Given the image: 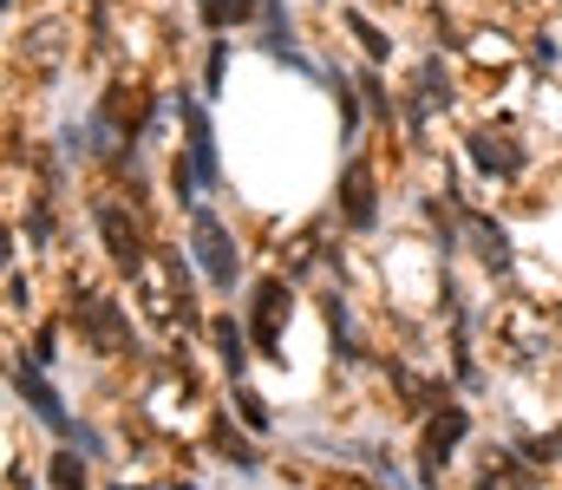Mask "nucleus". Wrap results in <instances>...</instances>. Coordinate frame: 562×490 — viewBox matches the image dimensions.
<instances>
[{
    "instance_id": "obj_8",
    "label": "nucleus",
    "mask_w": 562,
    "mask_h": 490,
    "mask_svg": "<svg viewBox=\"0 0 562 490\" xmlns=\"http://www.w3.org/2000/svg\"><path fill=\"white\" fill-rule=\"evenodd\" d=\"M353 79H360V99H367L373 132H400V86H393V66L360 59V66H353Z\"/></svg>"
},
{
    "instance_id": "obj_10",
    "label": "nucleus",
    "mask_w": 562,
    "mask_h": 490,
    "mask_svg": "<svg viewBox=\"0 0 562 490\" xmlns=\"http://www.w3.org/2000/svg\"><path fill=\"white\" fill-rule=\"evenodd\" d=\"M223 406H229L256 438H269V432L281 425V412L269 406V392H262V386H249V379H229V399H223Z\"/></svg>"
},
{
    "instance_id": "obj_2",
    "label": "nucleus",
    "mask_w": 562,
    "mask_h": 490,
    "mask_svg": "<svg viewBox=\"0 0 562 490\" xmlns=\"http://www.w3.org/2000/svg\"><path fill=\"white\" fill-rule=\"evenodd\" d=\"M386 209H393V190H386V151H347L340 170H334V203H327V216H334L353 242L380 249V236H386Z\"/></svg>"
},
{
    "instance_id": "obj_7",
    "label": "nucleus",
    "mask_w": 562,
    "mask_h": 490,
    "mask_svg": "<svg viewBox=\"0 0 562 490\" xmlns=\"http://www.w3.org/2000/svg\"><path fill=\"white\" fill-rule=\"evenodd\" d=\"M236 59H243V33H203V53H196V86H203V99H229V79H236Z\"/></svg>"
},
{
    "instance_id": "obj_9",
    "label": "nucleus",
    "mask_w": 562,
    "mask_h": 490,
    "mask_svg": "<svg viewBox=\"0 0 562 490\" xmlns=\"http://www.w3.org/2000/svg\"><path fill=\"white\" fill-rule=\"evenodd\" d=\"M92 458L79 452V445H66V438H53V452H46V490H105L92 485Z\"/></svg>"
},
{
    "instance_id": "obj_4",
    "label": "nucleus",
    "mask_w": 562,
    "mask_h": 490,
    "mask_svg": "<svg viewBox=\"0 0 562 490\" xmlns=\"http://www.w3.org/2000/svg\"><path fill=\"white\" fill-rule=\"evenodd\" d=\"M243 321L256 333V353L262 360H288V321L301 315V275H288V269H262L249 288H243Z\"/></svg>"
},
{
    "instance_id": "obj_1",
    "label": "nucleus",
    "mask_w": 562,
    "mask_h": 490,
    "mask_svg": "<svg viewBox=\"0 0 562 490\" xmlns=\"http://www.w3.org/2000/svg\"><path fill=\"white\" fill-rule=\"evenodd\" d=\"M86 216H92V242H99V262H105V275H119V282H138L144 269L157 262V216H150V203H138L132 190H119V183H105L99 176V190H86Z\"/></svg>"
},
{
    "instance_id": "obj_6",
    "label": "nucleus",
    "mask_w": 562,
    "mask_h": 490,
    "mask_svg": "<svg viewBox=\"0 0 562 490\" xmlns=\"http://www.w3.org/2000/svg\"><path fill=\"white\" fill-rule=\"evenodd\" d=\"M334 26H340V39H353L360 59H373V66H400V33H386V26L367 13V0H334Z\"/></svg>"
},
{
    "instance_id": "obj_11",
    "label": "nucleus",
    "mask_w": 562,
    "mask_h": 490,
    "mask_svg": "<svg viewBox=\"0 0 562 490\" xmlns=\"http://www.w3.org/2000/svg\"><path fill=\"white\" fill-rule=\"evenodd\" d=\"M7 321H13V327L40 321V275H33V269H20V255H7Z\"/></svg>"
},
{
    "instance_id": "obj_3",
    "label": "nucleus",
    "mask_w": 562,
    "mask_h": 490,
    "mask_svg": "<svg viewBox=\"0 0 562 490\" xmlns=\"http://www.w3.org/2000/svg\"><path fill=\"white\" fill-rule=\"evenodd\" d=\"M183 249L196 255V269H203V282H210L216 301H243V288L256 282L249 275V242L223 216V203H203V209L183 216Z\"/></svg>"
},
{
    "instance_id": "obj_12",
    "label": "nucleus",
    "mask_w": 562,
    "mask_h": 490,
    "mask_svg": "<svg viewBox=\"0 0 562 490\" xmlns=\"http://www.w3.org/2000/svg\"><path fill=\"white\" fill-rule=\"evenodd\" d=\"M157 485H164V490H203V485H196V478H183V471H164Z\"/></svg>"
},
{
    "instance_id": "obj_5",
    "label": "nucleus",
    "mask_w": 562,
    "mask_h": 490,
    "mask_svg": "<svg viewBox=\"0 0 562 490\" xmlns=\"http://www.w3.org/2000/svg\"><path fill=\"white\" fill-rule=\"evenodd\" d=\"M7 392H13V406L33 412V425H40L46 438H72L79 412H72V399L53 386V373H46L26 346H13V360H7Z\"/></svg>"
}]
</instances>
